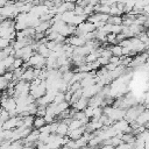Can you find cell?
Segmentation results:
<instances>
[{
  "label": "cell",
  "instance_id": "2",
  "mask_svg": "<svg viewBox=\"0 0 149 149\" xmlns=\"http://www.w3.org/2000/svg\"><path fill=\"white\" fill-rule=\"evenodd\" d=\"M72 106H73V108H76V109H78V111H84V109L88 106V98L81 95Z\"/></svg>",
  "mask_w": 149,
  "mask_h": 149
},
{
  "label": "cell",
  "instance_id": "8",
  "mask_svg": "<svg viewBox=\"0 0 149 149\" xmlns=\"http://www.w3.org/2000/svg\"><path fill=\"white\" fill-rule=\"evenodd\" d=\"M12 42H13V41L7 40V38L0 36V50H1V49H6L7 47H9V45L12 44Z\"/></svg>",
  "mask_w": 149,
  "mask_h": 149
},
{
  "label": "cell",
  "instance_id": "6",
  "mask_svg": "<svg viewBox=\"0 0 149 149\" xmlns=\"http://www.w3.org/2000/svg\"><path fill=\"white\" fill-rule=\"evenodd\" d=\"M107 22L111 24H122V17L121 15H109Z\"/></svg>",
  "mask_w": 149,
  "mask_h": 149
},
{
  "label": "cell",
  "instance_id": "1",
  "mask_svg": "<svg viewBox=\"0 0 149 149\" xmlns=\"http://www.w3.org/2000/svg\"><path fill=\"white\" fill-rule=\"evenodd\" d=\"M28 64V66H33V68H38V69H42L44 68V64H45V57H43L42 55H40L38 52H34L30 58L26 62Z\"/></svg>",
  "mask_w": 149,
  "mask_h": 149
},
{
  "label": "cell",
  "instance_id": "5",
  "mask_svg": "<svg viewBox=\"0 0 149 149\" xmlns=\"http://www.w3.org/2000/svg\"><path fill=\"white\" fill-rule=\"evenodd\" d=\"M45 123V120L43 116H40V115H36V118H34V122H33V127L36 128V129H40L41 127H43Z\"/></svg>",
  "mask_w": 149,
  "mask_h": 149
},
{
  "label": "cell",
  "instance_id": "7",
  "mask_svg": "<svg viewBox=\"0 0 149 149\" xmlns=\"http://www.w3.org/2000/svg\"><path fill=\"white\" fill-rule=\"evenodd\" d=\"M109 50L112 51V55H114V56H119V57L122 56V47L119 43L112 45V48H109Z\"/></svg>",
  "mask_w": 149,
  "mask_h": 149
},
{
  "label": "cell",
  "instance_id": "4",
  "mask_svg": "<svg viewBox=\"0 0 149 149\" xmlns=\"http://www.w3.org/2000/svg\"><path fill=\"white\" fill-rule=\"evenodd\" d=\"M68 130H69V125L64 120H62V122L58 123V127L56 129V134H58L61 136H65L68 134Z\"/></svg>",
  "mask_w": 149,
  "mask_h": 149
},
{
  "label": "cell",
  "instance_id": "3",
  "mask_svg": "<svg viewBox=\"0 0 149 149\" xmlns=\"http://www.w3.org/2000/svg\"><path fill=\"white\" fill-rule=\"evenodd\" d=\"M36 78V76H35V73H34V69L33 68H27L26 70H24V72L22 73V76H21V79L22 80H26V81H31V80H34Z\"/></svg>",
  "mask_w": 149,
  "mask_h": 149
},
{
  "label": "cell",
  "instance_id": "9",
  "mask_svg": "<svg viewBox=\"0 0 149 149\" xmlns=\"http://www.w3.org/2000/svg\"><path fill=\"white\" fill-rule=\"evenodd\" d=\"M148 73H149V69H148Z\"/></svg>",
  "mask_w": 149,
  "mask_h": 149
}]
</instances>
